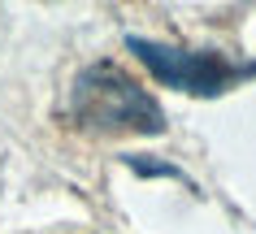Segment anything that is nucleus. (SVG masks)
Listing matches in <instances>:
<instances>
[{
	"instance_id": "nucleus-1",
	"label": "nucleus",
	"mask_w": 256,
	"mask_h": 234,
	"mask_svg": "<svg viewBox=\"0 0 256 234\" xmlns=\"http://www.w3.org/2000/svg\"><path fill=\"white\" fill-rule=\"evenodd\" d=\"M70 109L87 130L100 135H161L165 130V113L161 104L135 83L126 78L118 65H92L78 74L74 83V100Z\"/></svg>"
},
{
	"instance_id": "nucleus-2",
	"label": "nucleus",
	"mask_w": 256,
	"mask_h": 234,
	"mask_svg": "<svg viewBox=\"0 0 256 234\" xmlns=\"http://www.w3.org/2000/svg\"><path fill=\"white\" fill-rule=\"evenodd\" d=\"M130 52L161 78V83L178 87V91H196V96H217L222 87L234 78V69L213 52H187V48H170V43L152 39H126Z\"/></svg>"
}]
</instances>
